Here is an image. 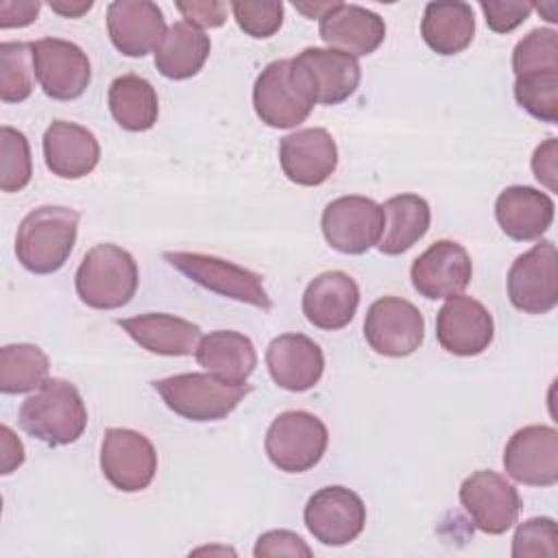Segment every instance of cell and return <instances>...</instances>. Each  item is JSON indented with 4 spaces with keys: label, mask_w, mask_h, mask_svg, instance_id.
<instances>
[{
    "label": "cell",
    "mask_w": 558,
    "mask_h": 558,
    "mask_svg": "<svg viewBox=\"0 0 558 558\" xmlns=\"http://www.w3.org/2000/svg\"><path fill=\"white\" fill-rule=\"evenodd\" d=\"M532 172L549 192H556V177H558V142H556V137H549L547 142L536 146V150L532 155Z\"/></svg>",
    "instance_id": "obj_42"
},
{
    "label": "cell",
    "mask_w": 558,
    "mask_h": 558,
    "mask_svg": "<svg viewBox=\"0 0 558 558\" xmlns=\"http://www.w3.org/2000/svg\"><path fill=\"white\" fill-rule=\"evenodd\" d=\"M177 9L185 17V22L194 24L196 28H218L227 20V4L218 0H192V2H177Z\"/></svg>",
    "instance_id": "obj_41"
},
{
    "label": "cell",
    "mask_w": 558,
    "mask_h": 558,
    "mask_svg": "<svg viewBox=\"0 0 558 558\" xmlns=\"http://www.w3.org/2000/svg\"><path fill=\"white\" fill-rule=\"evenodd\" d=\"M100 471L113 488L140 493L157 473V451L142 432L109 427L100 442Z\"/></svg>",
    "instance_id": "obj_11"
},
{
    "label": "cell",
    "mask_w": 558,
    "mask_h": 558,
    "mask_svg": "<svg viewBox=\"0 0 558 558\" xmlns=\"http://www.w3.org/2000/svg\"><path fill=\"white\" fill-rule=\"evenodd\" d=\"M78 211L63 205L31 209L15 235V257L33 275H50L63 268L78 233Z\"/></svg>",
    "instance_id": "obj_2"
},
{
    "label": "cell",
    "mask_w": 558,
    "mask_h": 558,
    "mask_svg": "<svg viewBox=\"0 0 558 558\" xmlns=\"http://www.w3.org/2000/svg\"><path fill=\"white\" fill-rule=\"evenodd\" d=\"M279 163L288 181L314 187L325 183L338 166V146L323 126L299 129L279 142Z\"/></svg>",
    "instance_id": "obj_18"
},
{
    "label": "cell",
    "mask_w": 558,
    "mask_h": 558,
    "mask_svg": "<svg viewBox=\"0 0 558 558\" xmlns=\"http://www.w3.org/2000/svg\"><path fill=\"white\" fill-rule=\"evenodd\" d=\"M541 70H558V33L554 28H534L512 50L514 76Z\"/></svg>",
    "instance_id": "obj_36"
},
{
    "label": "cell",
    "mask_w": 558,
    "mask_h": 558,
    "mask_svg": "<svg viewBox=\"0 0 558 558\" xmlns=\"http://www.w3.org/2000/svg\"><path fill=\"white\" fill-rule=\"evenodd\" d=\"M118 325L142 349L157 355H192L198 347L201 327L166 312H146L131 318H120Z\"/></svg>",
    "instance_id": "obj_25"
},
{
    "label": "cell",
    "mask_w": 558,
    "mask_h": 558,
    "mask_svg": "<svg viewBox=\"0 0 558 558\" xmlns=\"http://www.w3.org/2000/svg\"><path fill=\"white\" fill-rule=\"evenodd\" d=\"M558 554V527L549 517H534L523 521L512 536V558L547 556Z\"/></svg>",
    "instance_id": "obj_38"
},
{
    "label": "cell",
    "mask_w": 558,
    "mask_h": 558,
    "mask_svg": "<svg viewBox=\"0 0 558 558\" xmlns=\"http://www.w3.org/2000/svg\"><path fill=\"white\" fill-rule=\"evenodd\" d=\"M196 362L231 384H246L257 366V353L248 336L233 329H216L198 340Z\"/></svg>",
    "instance_id": "obj_27"
},
{
    "label": "cell",
    "mask_w": 558,
    "mask_h": 558,
    "mask_svg": "<svg viewBox=\"0 0 558 558\" xmlns=\"http://www.w3.org/2000/svg\"><path fill=\"white\" fill-rule=\"evenodd\" d=\"M480 9L484 11V20L490 31L510 33L530 17L534 4L521 0H482Z\"/></svg>",
    "instance_id": "obj_39"
},
{
    "label": "cell",
    "mask_w": 558,
    "mask_h": 558,
    "mask_svg": "<svg viewBox=\"0 0 558 558\" xmlns=\"http://www.w3.org/2000/svg\"><path fill=\"white\" fill-rule=\"evenodd\" d=\"M266 366L272 381L290 392L314 388L325 371V355L318 342L305 333H281L266 349Z\"/></svg>",
    "instance_id": "obj_21"
},
{
    "label": "cell",
    "mask_w": 558,
    "mask_h": 558,
    "mask_svg": "<svg viewBox=\"0 0 558 558\" xmlns=\"http://www.w3.org/2000/svg\"><path fill=\"white\" fill-rule=\"evenodd\" d=\"M137 283L135 257L111 242L92 246L74 275L78 299L94 310H118L126 305L135 296Z\"/></svg>",
    "instance_id": "obj_4"
},
{
    "label": "cell",
    "mask_w": 558,
    "mask_h": 558,
    "mask_svg": "<svg viewBox=\"0 0 558 558\" xmlns=\"http://www.w3.org/2000/svg\"><path fill=\"white\" fill-rule=\"evenodd\" d=\"M436 338L447 353L471 357L484 353L495 338L490 312L473 296H449L436 314Z\"/></svg>",
    "instance_id": "obj_17"
},
{
    "label": "cell",
    "mask_w": 558,
    "mask_h": 558,
    "mask_svg": "<svg viewBox=\"0 0 558 558\" xmlns=\"http://www.w3.org/2000/svg\"><path fill=\"white\" fill-rule=\"evenodd\" d=\"M209 52V35L194 24L179 20L166 31L155 48V68L170 81H185L203 70Z\"/></svg>",
    "instance_id": "obj_28"
},
{
    "label": "cell",
    "mask_w": 558,
    "mask_h": 558,
    "mask_svg": "<svg viewBox=\"0 0 558 558\" xmlns=\"http://www.w3.org/2000/svg\"><path fill=\"white\" fill-rule=\"evenodd\" d=\"M471 255L453 240H438L429 244L410 268L412 288L429 301L462 294V290L471 283Z\"/></svg>",
    "instance_id": "obj_16"
},
{
    "label": "cell",
    "mask_w": 558,
    "mask_h": 558,
    "mask_svg": "<svg viewBox=\"0 0 558 558\" xmlns=\"http://www.w3.org/2000/svg\"><path fill=\"white\" fill-rule=\"evenodd\" d=\"M166 31L163 13L150 0H116L107 7L109 39L124 57L155 52Z\"/></svg>",
    "instance_id": "obj_20"
},
{
    "label": "cell",
    "mask_w": 558,
    "mask_h": 558,
    "mask_svg": "<svg viewBox=\"0 0 558 558\" xmlns=\"http://www.w3.org/2000/svg\"><path fill=\"white\" fill-rule=\"evenodd\" d=\"M46 168L59 179H83L100 159L96 135L76 122L54 120L41 140Z\"/></svg>",
    "instance_id": "obj_23"
},
{
    "label": "cell",
    "mask_w": 558,
    "mask_h": 558,
    "mask_svg": "<svg viewBox=\"0 0 558 558\" xmlns=\"http://www.w3.org/2000/svg\"><path fill=\"white\" fill-rule=\"evenodd\" d=\"M360 305V288L355 279L342 270H327L316 275L301 299V310L310 325L338 331L347 327Z\"/></svg>",
    "instance_id": "obj_22"
},
{
    "label": "cell",
    "mask_w": 558,
    "mask_h": 558,
    "mask_svg": "<svg viewBox=\"0 0 558 558\" xmlns=\"http://www.w3.org/2000/svg\"><path fill=\"white\" fill-rule=\"evenodd\" d=\"M33 70L44 94L52 100H76L92 81V63L81 46L59 37L31 41Z\"/></svg>",
    "instance_id": "obj_12"
},
{
    "label": "cell",
    "mask_w": 558,
    "mask_h": 558,
    "mask_svg": "<svg viewBox=\"0 0 558 558\" xmlns=\"http://www.w3.org/2000/svg\"><path fill=\"white\" fill-rule=\"evenodd\" d=\"M50 9L63 17H81L83 13H87L94 2L92 0H50L48 2Z\"/></svg>",
    "instance_id": "obj_45"
},
{
    "label": "cell",
    "mask_w": 558,
    "mask_h": 558,
    "mask_svg": "<svg viewBox=\"0 0 558 558\" xmlns=\"http://www.w3.org/2000/svg\"><path fill=\"white\" fill-rule=\"evenodd\" d=\"M333 2H294V7L301 11V13H305L307 17H320L329 7H331Z\"/></svg>",
    "instance_id": "obj_46"
},
{
    "label": "cell",
    "mask_w": 558,
    "mask_h": 558,
    "mask_svg": "<svg viewBox=\"0 0 558 558\" xmlns=\"http://www.w3.org/2000/svg\"><path fill=\"white\" fill-rule=\"evenodd\" d=\"M514 100L541 122H558V70H541L514 76Z\"/></svg>",
    "instance_id": "obj_33"
},
{
    "label": "cell",
    "mask_w": 558,
    "mask_h": 558,
    "mask_svg": "<svg viewBox=\"0 0 558 558\" xmlns=\"http://www.w3.org/2000/svg\"><path fill=\"white\" fill-rule=\"evenodd\" d=\"M504 471L525 486L558 482V432L551 425H525L504 447Z\"/></svg>",
    "instance_id": "obj_15"
},
{
    "label": "cell",
    "mask_w": 558,
    "mask_h": 558,
    "mask_svg": "<svg viewBox=\"0 0 558 558\" xmlns=\"http://www.w3.org/2000/svg\"><path fill=\"white\" fill-rule=\"evenodd\" d=\"M329 432L325 423L305 410L281 412L266 429L268 460L283 473H305L325 456Z\"/></svg>",
    "instance_id": "obj_7"
},
{
    "label": "cell",
    "mask_w": 558,
    "mask_h": 558,
    "mask_svg": "<svg viewBox=\"0 0 558 558\" xmlns=\"http://www.w3.org/2000/svg\"><path fill=\"white\" fill-rule=\"evenodd\" d=\"M33 52L31 41L0 44V100L22 102L33 94Z\"/></svg>",
    "instance_id": "obj_34"
},
{
    "label": "cell",
    "mask_w": 558,
    "mask_h": 558,
    "mask_svg": "<svg viewBox=\"0 0 558 558\" xmlns=\"http://www.w3.org/2000/svg\"><path fill=\"white\" fill-rule=\"evenodd\" d=\"M39 0H0V28H22L37 20Z\"/></svg>",
    "instance_id": "obj_43"
},
{
    "label": "cell",
    "mask_w": 558,
    "mask_h": 558,
    "mask_svg": "<svg viewBox=\"0 0 558 558\" xmlns=\"http://www.w3.org/2000/svg\"><path fill=\"white\" fill-rule=\"evenodd\" d=\"M48 373L50 360L37 344L15 342L0 349V392H33L48 379Z\"/></svg>",
    "instance_id": "obj_32"
},
{
    "label": "cell",
    "mask_w": 558,
    "mask_h": 558,
    "mask_svg": "<svg viewBox=\"0 0 558 558\" xmlns=\"http://www.w3.org/2000/svg\"><path fill=\"white\" fill-rule=\"evenodd\" d=\"M163 403L179 416L207 423L227 418L251 392L248 384H231L214 373H179L153 381Z\"/></svg>",
    "instance_id": "obj_5"
},
{
    "label": "cell",
    "mask_w": 558,
    "mask_h": 558,
    "mask_svg": "<svg viewBox=\"0 0 558 558\" xmlns=\"http://www.w3.org/2000/svg\"><path fill=\"white\" fill-rule=\"evenodd\" d=\"M303 521L310 534L329 547L355 541L366 525V506L347 486H323L305 504Z\"/></svg>",
    "instance_id": "obj_13"
},
{
    "label": "cell",
    "mask_w": 558,
    "mask_h": 558,
    "mask_svg": "<svg viewBox=\"0 0 558 558\" xmlns=\"http://www.w3.org/2000/svg\"><path fill=\"white\" fill-rule=\"evenodd\" d=\"M320 229L333 251L342 255H362L377 246L381 238L384 209L368 196H338L325 205Z\"/></svg>",
    "instance_id": "obj_8"
},
{
    "label": "cell",
    "mask_w": 558,
    "mask_h": 558,
    "mask_svg": "<svg viewBox=\"0 0 558 558\" xmlns=\"http://www.w3.org/2000/svg\"><path fill=\"white\" fill-rule=\"evenodd\" d=\"M316 89L296 59L270 61L255 78L253 107L270 129H294L305 122L316 105Z\"/></svg>",
    "instance_id": "obj_3"
},
{
    "label": "cell",
    "mask_w": 558,
    "mask_h": 558,
    "mask_svg": "<svg viewBox=\"0 0 558 558\" xmlns=\"http://www.w3.org/2000/svg\"><path fill=\"white\" fill-rule=\"evenodd\" d=\"M364 338L379 355L405 357L423 344L425 318L414 303L401 296H381L366 310Z\"/></svg>",
    "instance_id": "obj_10"
},
{
    "label": "cell",
    "mask_w": 558,
    "mask_h": 558,
    "mask_svg": "<svg viewBox=\"0 0 558 558\" xmlns=\"http://www.w3.org/2000/svg\"><path fill=\"white\" fill-rule=\"evenodd\" d=\"M2 436V475H9L13 469H17L24 462V445L22 440L11 432L9 425L0 427Z\"/></svg>",
    "instance_id": "obj_44"
},
{
    "label": "cell",
    "mask_w": 558,
    "mask_h": 558,
    "mask_svg": "<svg viewBox=\"0 0 558 558\" xmlns=\"http://www.w3.org/2000/svg\"><path fill=\"white\" fill-rule=\"evenodd\" d=\"M554 201L530 185H510L495 201V218L501 231L517 242L538 240L554 222Z\"/></svg>",
    "instance_id": "obj_24"
},
{
    "label": "cell",
    "mask_w": 558,
    "mask_h": 558,
    "mask_svg": "<svg viewBox=\"0 0 558 558\" xmlns=\"http://www.w3.org/2000/svg\"><path fill=\"white\" fill-rule=\"evenodd\" d=\"M460 504L484 534L508 532L521 512L519 490L499 473L480 469L460 484Z\"/></svg>",
    "instance_id": "obj_14"
},
{
    "label": "cell",
    "mask_w": 558,
    "mask_h": 558,
    "mask_svg": "<svg viewBox=\"0 0 558 558\" xmlns=\"http://www.w3.org/2000/svg\"><path fill=\"white\" fill-rule=\"evenodd\" d=\"M508 299L523 314H547L558 303V253L541 240L519 255L508 270Z\"/></svg>",
    "instance_id": "obj_9"
},
{
    "label": "cell",
    "mask_w": 558,
    "mask_h": 558,
    "mask_svg": "<svg viewBox=\"0 0 558 558\" xmlns=\"http://www.w3.org/2000/svg\"><path fill=\"white\" fill-rule=\"evenodd\" d=\"M310 74L316 100L320 105H340L355 94L362 78V68L355 57L333 50L310 46L294 57Z\"/></svg>",
    "instance_id": "obj_26"
},
{
    "label": "cell",
    "mask_w": 558,
    "mask_h": 558,
    "mask_svg": "<svg viewBox=\"0 0 558 558\" xmlns=\"http://www.w3.org/2000/svg\"><path fill=\"white\" fill-rule=\"evenodd\" d=\"M320 39L351 57H366L375 52L386 39V22L379 13L333 0V4L318 17Z\"/></svg>",
    "instance_id": "obj_19"
},
{
    "label": "cell",
    "mask_w": 558,
    "mask_h": 558,
    "mask_svg": "<svg viewBox=\"0 0 558 558\" xmlns=\"http://www.w3.org/2000/svg\"><path fill=\"white\" fill-rule=\"evenodd\" d=\"M33 157L28 140L22 131L2 124L0 126V190L20 192L31 183Z\"/></svg>",
    "instance_id": "obj_35"
},
{
    "label": "cell",
    "mask_w": 558,
    "mask_h": 558,
    "mask_svg": "<svg viewBox=\"0 0 558 558\" xmlns=\"http://www.w3.org/2000/svg\"><path fill=\"white\" fill-rule=\"evenodd\" d=\"M475 35V15L462 0L427 2L421 20L423 41L442 57H451L471 46Z\"/></svg>",
    "instance_id": "obj_29"
},
{
    "label": "cell",
    "mask_w": 558,
    "mask_h": 558,
    "mask_svg": "<svg viewBox=\"0 0 558 558\" xmlns=\"http://www.w3.org/2000/svg\"><path fill=\"white\" fill-rule=\"evenodd\" d=\"M109 111L124 131H148L157 122L159 98L144 76L122 74L109 85Z\"/></svg>",
    "instance_id": "obj_31"
},
{
    "label": "cell",
    "mask_w": 558,
    "mask_h": 558,
    "mask_svg": "<svg viewBox=\"0 0 558 558\" xmlns=\"http://www.w3.org/2000/svg\"><path fill=\"white\" fill-rule=\"evenodd\" d=\"M253 554L257 558H268V556H312L310 545L294 532L290 530H270L264 532L257 543Z\"/></svg>",
    "instance_id": "obj_40"
},
{
    "label": "cell",
    "mask_w": 558,
    "mask_h": 558,
    "mask_svg": "<svg viewBox=\"0 0 558 558\" xmlns=\"http://www.w3.org/2000/svg\"><path fill=\"white\" fill-rule=\"evenodd\" d=\"M229 9L238 26L253 39H268L283 24V4L279 0H233Z\"/></svg>",
    "instance_id": "obj_37"
},
{
    "label": "cell",
    "mask_w": 558,
    "mask_h": 558,
    "mask_svg": "<svg viewBox=\"0 0 558 558\" xmlns=\"http://www.w3.org/2000/svg\"><path fill=\"white\" fill-rule=\"evenodd\" d=\"M163 259L183 272L190 281L198 283L201 288L216 292L225 299H233L259 310H270L272 299L264 288V277L255 270H248L240 264L229 259L192 253V251H166Z\"/></svg>",
    "instance_id": "obj_6"
},
{
    "label": "cell",
    "mask_w": 558,
    "mask_h": 558,
    "mask_svg": "<svg viewBox=\"0 0 558 558\" xmlns=\"http://www.w3.org/2000/svg\"><path fill=\"white\" fill-rule=\"evenodd\" d=\"M20 427L48 447L76 442L87 427V408L74 384L48 377L31 397L22 401Z\"/></svg>",
    "instance_id": "obj_1"
},
{
    "label": "cell",
    "mask_w": 558,
    "mask_h": 558,
    "mask_svg": "<svg viewBox=\"0 0 558 558\" xmlns=\"http://www.w3.org/2000/svg\"><path fill=\"white\" fill-rule=\"evenodd\" d=\"M384 231L377 242L379 253L401 255L410 251L429 229L432 209L418 194H397L384 205Z\"/></svg>",
    "instance_id": "obj_30"
}]
</instances>
